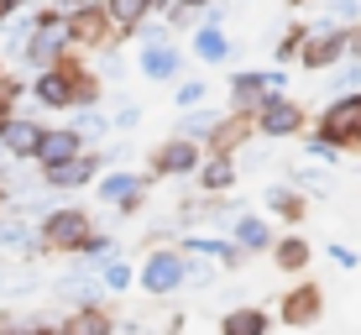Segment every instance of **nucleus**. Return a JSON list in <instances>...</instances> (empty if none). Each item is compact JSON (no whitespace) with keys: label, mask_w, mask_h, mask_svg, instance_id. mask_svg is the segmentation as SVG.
<instances>
[{"label":"nucleus","mask_w":361,"mask_h":335,"mask_svg":"<svg viewBox=\"0 0 361 335\" xmlns=\"http://www.w3.org/2000/svg\"><path fill=\"white\" fill-rule=\"evenodd\" d=\"M226 90H231V110L235 116H252L262 100L288 95V68H235Z\"/></svg>","instance_id":"nucleus-1"},{"label":"nucleus","mask_w":361,"mask_h":335,"mask_svg":"<svg viewBox=\"0 0 361 335\" xmlns=\"http://www.w3.org/2000/svg\"><path fill=\"white\" fill-rule=\"evenodd\" d=\"M252 131L267 136V142H288V136L304 131V105L293 100V95H272L252 110Z\"/></svg>","instance_id":"nucleus-2"},{"label":"nucleus","mask_w":361,"mask_h":335,"mask_svg":"<svg viewBox=\"0 0 361 335\" xmlns=\"http://www.w3.org/2000/svg\"><path fill=\"white\" fill-rule=\"evenodd\" d=\"M341 58H345V27H330L325 16L309 21L304 47H298V63H304L309 73H325V68L341 63Z\"/></svg>","instance_id":"nucleus-3"},{"label":"nucleus","mask_w":361,"mask_h":335,"mask_svg":"<svg viewBox=\"0 0 361 335\" xmlns=\"http://www.w3.org/2000/svg\"><path fill=\"white\" fill-rule=\"evenodd\" d=\"M319 136H330L335 147H361V90L335 95V100L319 110Z\"/></svg>","instance_id":"nucleus-4"},{"label":"nucleus","mask_w":361,"mask_h":335,"mask_svg":"<svg viewBox=\"0 0 361 335\" xmlns=\"http://www.w3.org/2000/svg\"><path fill=\"white\" fill-rule=\"evenodd\" d=\"M73 73H79V63L63 53L53 68H42L32 79V95H37V105L42 110H73Z\"/></svg>","instance_id":"nucleus-5"},{"label":"nucleus","mask_w":361,"mask_h":335,"mask_svg":"<svg viewBox=\"0 0 361 335\" xmlns=\"http://www.w3.org/2000/svg\"><path fill=\"white\" fill-rule=\"evenodd\" d=\"M42 241L53 246V252H79V246L90 241V220H84V209H47Z\"/></svg>","instance_id":"nucleus-6"},{"label":"nucleus","mask_w":361,"mask_h":335,"mask_svg":"<svg viewBox=\"0 0 361 335\" xmlns=\"http://www.w3.org/2000/svg\"><path fill=\"white\" fill-rule=\"evenodd\" d=\"M136 73L142 79H152V84H163V79H178L183 73V47L173 42H142L136 47Z\"/></svg>","instance_id":"nucleus-7"},{"label":"nucleus","mask_w":361,"mask_h":335,"mask_svg":"<svg viewBox=\"0 0 361 335\" xmlns=\"http://www.w3.org/2000/svg\"><path fill=\"white\" fill-rule=\"evenodd\" d=\"M183 272H189V257L183 252H152L142 267V288L152 293V299H163V293L183 288Z\"/></svg>","instance_id":"nucleus-8"},{"label":"nucleus","mask_w":361,"mask_h":335,"mask_svg":"<svg viewBox=\"0 0 361 335\" xmlns=\"http://www.w3.org/2000/svg\"><path fill=\"white\" fill-rule=\"evenodd\" d=\"M199 168V142H183V136H168V142L152 147V173L157 178H183V173Z\"/></svg>","instance_id":"nucleus-9"},{"label":"nucleus","mask_w":361,"mask_h":335,"mask_svg":"<svg viewBox=\"0 0 361 335\" xmlns=\"http://www.w3.org/2000/svg\"><path fill=\"white\" fill-rule=\"evenodd\" d=\"M116 37H110V21L99 6H79L68 11V47H110Z\"/></svg>","instance_id":"nucleus-10"},{"label":"nucleus","mask_w":361,"mask_h":335,"mask_svg":"<svg viewBox=\"0 0 361 335\" xmlns=\"http://www.w3.org/2000/svg\"><path fill=\"white\" fill-rule=\"evenodd\" d=\"M105 21H110V37H136V27H142L147 16H157V0H105Z\"/></svg>","instance_id":"nucleus-11"},{"label":"nucleus","mask_w":361,"mask_h":335,"mask_svg":"<svg viewBox=\"0 0 361 335\" xmlns=\"http://www.w3.org/2000/svg\"><path fill=\"white\" fill-rule=\"evenodd\" d=\"M189 53L199 58V63H209V68H220V63H231V53H235V42L226 37V27H209V21H199L194 37H189Z\"/></svg>","instance_id":"nucleus-12"},{"label":"nucleus","mask_w":361,"mask_h":335,"mask_svg":"<svg viewBox=\"0 0 361 335\" xmlns=\"http://www.w3.org/2000/svg\"><path fill=\"white\" fill-rule=\"evenodd\" d=\"M84 142L73 126H42V142H37V163L53 168V163H68V157H79Z\"/></svg>","instance_id":"nucleus-13"},{"label":"nucleus","mask_w":361,"mask_h":335,"mask_svg":"<svg viewBox=\"0 0 361 335\" xmlns=\"http://www.w3.org/2000/svg\"><path fill=\"white\" fill-rule=\"evenodd\" d=\"M94 173H99V157L94 152H79V157H68V163H53L42 178H47V189H84Z\"/></svg>","instance_id":"nucleus-14"},{"label":"nucleus","mask_w":361,"mask_h":335,"mask_svg":"<svg viewBox=\"0 0 361 335\" xmlns=\"http://www.w3.org/2000/svg\"><path fill=\"white\" fill-rule=\"evenodd\" d=\"M37 142H42V126L27 116H11L0 126V152H11V157H37Z\"/></svg>","instance_id":"nucleus-15"},{"label":"nucleus","mask_w":361,"mask_h":335,"mask_svg":"<svg viewBox=\"0 0 361 335\" xmlns=\"http://www.w3.org/2000/svg\"><path fill=\"white\" fill-rule=\"evenodd\" d=\"M194 178H199V189H204V194H226L231 183H235V157H231V152H209V157H199Z\"/></svg>","instance_id":"nucleus-16"},{"label":"nucleus","mask_w":361,"mask_h":335,"mask_svg":"<svg viewBox=\"0 0 361 335\" xmlns=\"http://www.w3.org/2000/svg\"><path fill=\"white\" fill-rule=\"evenodd\" d=\"M99 200L121 205L131 215V209L142 205V173H105V178H99Z\"/></svg>","instance_id":"nucleus-17"},{"label":"nucleus","mask_w":361,"mask_h":335,"mask_svg":"<svg viewBox=\"0 0 361 335\" xmlns=\"http://www.w3.org/2000/svg\"><path fill=\"white\" fill-rule=\"evenodd\" d=\"M319 309H325L319 288H293L288 299H283V325H293V330H309V325L319 319Z\"/></svg>","instance_id":"nucleus-18"},{"label":"nucleus","mask_w":361,"mask_h":335,"mask_svg":"<svg viewBox=\"0 0 361 335\" xmlns=\"http://www.w3.org/2000/svg\"><path fill=\"white\" fill-rule=\"evenodd\" d=\"M246 136H257L252 131V116H235V110H231V116H220V126H215V136H209V152H231L235 157V147H246Z\"/></svg>","instance_id":"nucleus-19"},{"label":"nucleus","mask_w":361,"mask_h":335,"mask_svg":"<svg viewBox=\"0 0 361 335\" xmlns=\"http://www.w3.org/2000/svg\"><path fill=\"white\" fill-rule=\"evenodd\" d=\"M215 126H220V110L194 105V110H183V116H178V131H173V136H183V142H199V147H204L209 136H215Z\"/></svg>","instance_id":"nucleus-20"},{"label":"nucleus","mask_w":361,"mask_h":335,"mask_svg":"<svg viewBox=\"0 0 361 335\" xmlns=\"http://www.w3.org/2000/svg\"><path fill=\"white\" fill-rule=\"evenodd\" d=\"M231 241L241 246V252H267V246H272V226H267L262 215H235Z\"/></svg>","instance_id":"nucleus-21"},{"label":"nucleus","mask_w":361,"mask_h":335,"mask_svg":"<svg viewBox=\"0 0 361 335\" xmlns=\"http://www.w3.org/2000/svg\"><path fill=\"white\" fill-rule=\"evenodd\" d=\"M63 335H110V315H105L99 304H79V309L68 315Z\"/></svg>","instance_id":"nucleus-22"},{"label":"nucleus","mask_w":361,"mask_h":335,"mask_svg":"<svg viewBox=\"0 0 361 335\" xmlns=\"http://www.w3.org/2000/svg\"><path fill=\"white\" fill-rule=\"evenodd\" d=\"M220 335H267V315L262 309H231L226 319H220Z\"/></svg>","instance_id":"nucleus-23"},{"label":"nucleus","mask_w":361,"mask_h":335,"mask_svg":"<svg viewBox=\"0 0 361 335\" xmlns=\"http://www.w3.org/2000/svg\"><path fill=\"white\" fill-rule=\"evenodd\" d=\"M183 257H215L220 267H235V262H241V246H235V241H209V236H194Z\"/></svg>","instance_id":"nucleus-24"},{"label":"nucleus","mask_w":361,"mask_h":335,"mask_svg":"<svg viewBox=\"0 0 361 335\" xmlns=\"http://www.w3.org/2000/svg\"><path fill=\"white\" fill-rule=\"evenodd\" d=\"M304 32H309V21H293L288 32H278V42H272V58H278V68H283V63H298V47H304Z\"/></svg>","instance_id":"nucleus-25"},{"label":"nucleus","mask_w":361,"mask_h":335,"mask_svg":"<svg viewBox=\"0 0 361 335\" xmlns=\"http://www.w3.org/2000/svg\"><path fill=\"white\" fill-rule=\"evenodd\" d=\"M267 209H272V215H283V220H304V200H298L293 189H283V183H272V189H267Z\"/></svg>","instance_id":"nucleus-26"},{"label":"nucleus","mask_w":361,"mask_h":335,"mask_svg":"<svg viewBox=\"0 0 361 335\" xmlns=\"http://www.w3.org/2000/svg\"><path fill=\"white\" fill-rule=\"evenodd\" d=\"M319 6H325L330 27H356L361 21V0H319Z\"/></svg>","instance_id":"nucleus-27"},{"label":"nucleus","mask_w":361,"mask_h":335,"mask_svg":"<svg viewBox=\"0 0 361 335\" xmlns=\"http://www.w3.org/2000/svg\"><path fill=\"white\" fill-rule=\"evenodd\" d=\"M73 131H79V142H99V136L110 131V121L90 105V110H79V116H73Z\"/></svg>","instance_id":"nucleus-28"},{"label":"nucleus","mask_w":361,"mask_h":335,"mask_svg":"<svg viewBox=\"0 0 361 335\" xmlns=\"http://www.w3.org/2000/svg\"><path fill=\"white\" fill-rule=\"evenodd\" d=\"M272 252H278V267H288V272H298V267L309 262V241H298V236H288V241H278Z\"/></svg>","instance_id":"nucleus-29"},{"label":"nucleus","mask_w":361,"mask_h":335,"mask_svg":"<svg viewBox=\"0 0 361 335\" xmlns=\"http://www.w3.org/2000/svg\"><path fill=\"white\" fill-rule=\"evenodd\" d=\"M173 100H178V110H194V105H209V84L204 79H183L178 90H173Z\"/></svg>","instance_id":"nucleus-30"},{"label":"nucleus","mask_w":361,"mask_h":335,"mask_svg":"<svg viewBox=\"0 0 361 335\" xmlns=\"http://www.w3.org/2000/svg\"><path fill=\"white\" fill-rule=\"evenodd\" d=\"M126 283H131V267L126 262H121V257H105V262H99V288H126Z\"/></svg>","instance_id":"nucleus-31"},{"label":"nucleus","mask_w":361,"mask_h":335,"mask_svg":"<svg viewBox=\"0 0 361 335\" xmlns=\"http://www.w3.org/2000/svg\"><path fill=\"white\" fill-rule=\"evenodd\" d=\"M131 126H142V105H121L110 121V131H131Z\"/></svg>","instance_id":"nucleus-32"},{"label":"nucleus","mask_w":361,"mask_h":335,"mask_svg":"<svg viewBox=\"0 0 361 335\" xmlns=\"http://www.w3.org/2000/svg\"><path fill=\"white\" fill-rule=\"evenodd\" d=\"M304 147H309V157H325V163H335V152H341V147H335L330 136H309Z\"/></svg>","instance_id":"nucleus-33"},{"label":"nucleus","mask_w":361,"mask_h":335,"mask_svg":"<svg viewBox=\"0 0 361 335\" xmlns=\"http://www.w3.org/2000/svg\"><path fill=\"white\" fill-rule=\"evenodd\" d=\"M345 58H356V63H361V21H356V27H345Z\"/></svg>","instance_id":"nucleus-34"},{"label":"nucleus","mask_w":361,"mask_h":335,"mask_svg":"<svg viewBox=\"0 0 361 335\" xmlns=\"http://www.w3.org/2000/svg\"><path fill=\"white\" fill-rule=\"evenodd\" d=\"M298 183H304V189H314V194H319V189H330V178H319L314 168H298Z\"/></svg>","instance_id":"nucleus-35"},{"label":"nucleus","mask_w":361,"mask_h":335,"mask_svg":"<svg viewBox=\"0 0 361 335\" xmlns=\"http://www.w3.org/2000/svg\"><path fill=\"white\" fill-rule=\"evenodd\" d=\"M21 6H27V0H0V27H6V21H16V16H21Z\"/></svg>","instance_id":"nucleus-36"},{"label":"nucleus","mask_w":361,"mask_h":335,"mask_svg":"<svg viewBox=\"0 0 361 335\" xmlns=\"http://www.w3.org/2000/svg\"><path fill=\"white\" fill-rule=\"evenodd\" d=\"M330 257H335V267H356V252H351V246H330Z\"/></svg>","instance_id":"nucleus-37"},{"label":"nucleus","mask_w":361,"mask_h":335,"mask_svg":"<svg viewBox=\"0 0 361 335\" xmlns=\"http://www.w3.org/2000/svg\"><path fill=\"white\" fill-rule=\"evenodd\" d=\"M58 11H79V6H105V0H53Z\"/></svg>","instance_id":"nucleus-38"},{"label":"nucleus","mask_w":361,"mask_h":335,"mask_svg":"<svg viewBox=\"0 0 361 335\" xmlns=\"http://www.w3.org/2000/svg\"><path fill=\"white\" fill-rule=\"evenodd\" d=\"M178 6H189V11H194V16H199V11H204V6H209V0H178Z\"/></svg>","instance_id":"nucleus-39"},{"label":"nucleus","mask_w":361,"mask_h":335,"mask_svg":"<svg viewBox=\"0 0 361 335\" xmlns=\"http://www.w3.org/2000/svg\"><path fill=\"white\" fill-rule=\"evenodd\" d=\"M309 6H314V0H288V11H309Z\"/></svg>","instance_id":"nucleus-40"}]
</instances>
